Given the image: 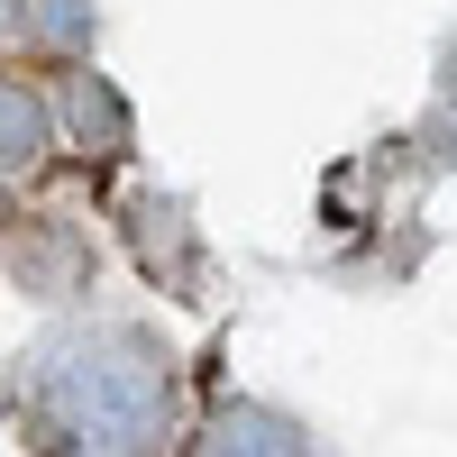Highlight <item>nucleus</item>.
<instances>
[{
    "label": "nucleus",
    "instance_id": "1a4fd4ad",
    "mask_svg": "<svg viewBox=\"0 0 457 457\" xmlns=\"http://www.w3.org/2000/svg\"><path fill=\"white\" fill-rule=\"evenodd\" d=\"M0 411H10V385H0Z\"/></svg>",
    "mask_w": 457,
    "mask_h": 457
},
{
    "label": "nucleus",
    "instance_id": "f03ea898",
    "mask_svg": "<svg viewBox=\"0 0 457 457\" xmlns=\"http://www.w3.org/2000/svg\"><path fill=\"white\" fill-rule=\"evenodd\" d=\"M10 275L37 302H73V293L92 284V238L64 211H19L10 220Z\"/></svg>",
    "mask_w": 457,
    "mask_h": 457
},
{
    "label": "nucleus",
    "instance_id": "39448f33",
    "mask_svg": "<svg viewBox=\"0 0 457 457\" xmlns=\"http://www.w3.org/2000/svg\"><path fill=\"white\" fill-rule=\"evenodd\" d=\"M55 156V101L28 83V73H0V174L28 183Z\"/></svg>",
    "mask_w": 457,
    "mask_h": 457
},
{
    "label": "nucleus",
    "instance_id": "f257e3e1",
    "mask_svg": "<svg viewBox=\"0 0 457 457\" xmlns=\"http://www.w3.org/2000/svg\"><path fill=\"white\" fill-rule=\"evenodd\" d=\"M174 357L129 320L64 329L37 357V421L64 448H165L174 439Z\"/></svg>",
    "mask_w": 457,
    "mask_h": 457
},
{
    "label": "nucleus",
    "instance_id": "20e7f679",
    "mask_svg": "<svg viewBox=\"0 0 457 457\" xmlns=\"http://www.w3.org/2000/svg\"><path fill=\"white\" fill-rule=\"evenodd\" d=\"M55 120L73 129V146H83L92 165H120V156H129V101H120V83H110V73H92L83 55H73V73H64Z\"/></svg>",
    "mask_w": 457,
    "mask_h": 457
},
{
    "label": "nucleus",
    "instance_id": "7ed1b4c3",
    "mask_svg": "<svg viewBox=\"0 0 457 457\" xmlns=\"http://www.w3.org/2000/svg\"><path fill=\"white\" fill-rule=\"evenodd\" d=\"M129 247H137V265H146V284H165L174 302H202V228H193L183 202L137 193V202H129Z\"/></svg>",
    "mask_w": 457,
    "mask_h": 457
},
{
    "label": "nucleus",
    "instance_id": "0eeeda50",
    "mask_svg": "<svg viewBox=\"0 0 457 457\" xmlns=\"http://www.w3.org/2000/svg\"><path fill=\"white\" fill-rule=\"evenodd\" d=\"M202 448H247V457H284V448H312V430L293 411H265V403H220L202 421Z\"/></svg>",
    "mask_w": 457,
    "mask_h": 457
},
{
    "label": "nucleus",
    "instance_id": "423d86ee",
    "mask_svg": "<svg viewBox=\"0 0 457 457\" xmlns=\"http://www.w3.org/2000/svg\"><path fill=\"white\" fill-rule=\"evenodd\" d=\"M92 28H101L92 0H19V10H10V37L28 55H55V64L92 55Z\"/></svg>",
    "mask_w": 457,
    "mask_h": 457
},
{
    "label": "nucleus",
    "instance_id": "6e6552de",
    "mask_svg": "<svg viewBox=\"0 0 457 457\" xmlns=\"http://www.w3.org/2000/svg\"><path fill=\"white\" fill-rule=\"evenodd\" d=\"M10 10H19V0H0V37H10Z\"/></svg>",
    "mask_w": 457,
    "mask_h": 457
}]
</instances>
